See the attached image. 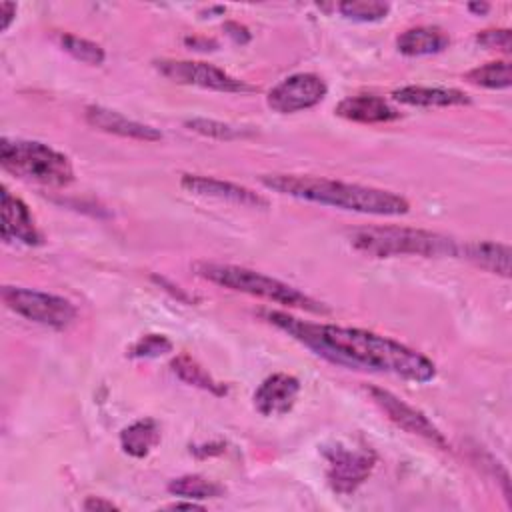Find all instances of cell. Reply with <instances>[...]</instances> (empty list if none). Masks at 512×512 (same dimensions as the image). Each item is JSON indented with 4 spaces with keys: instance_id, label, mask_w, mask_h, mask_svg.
<instances>
[{
    "instance_id": "1",
    "label": "cell",
    "mask_w": 512,
    "mask_h": 512,
    "mask_svg": "<svg viewBox=\"0 0 512 512\" xmlns=\"http://www.w3.org/2000/svg\"><path fill=\"white\" fill-rule=\"evenodd\" d=\"M262 316L332 364L354 370L388 372L412 382H428L436 376V366L430 358L392 338L360 328L316 324L280 310H266Z\"/></svg>"
},
{
    "instance_id": "2",
    "label": "cell",
    "mask_w": 512,
    "mask_h": 512,
    "mask_svg": "<svg viewBox=\"0 0 512 512\" xmlns=\"http://www.w3.org/2000/svg\"><path fill=\"white\" fill-rule=\"evenodd\" d=\"M260 182L274 192L298 200L316 202L360 214L402 216L410 210V202L404 196L374 186H360L302 174H264Z\"/></svg>"
},
{
    "instance_id": "3",
    "label": "cell",
    "mask_w": 512,
    "mask_h": 512,
    "mask_svg": "<svg viewBox=\"0 0 512 512\" xmlns=\"http://www.w3.org/2000/svg\"><path fill=\"white\" fill-rule=\"evenodd\" d=\"M192 268L200 278H204L216 286L228 288V290L244 292V294L258 296V298H264V300L288 306V308H300V310H306L312 314H328L330 312V308L324 302L314 300L312 296L300 292L298 288H294L278 278L266 276L262 272L244 268V266L220 264V262H194Z\"/></svg>"
},
{
    "instance_id": "4",
    "label": "cell",
    "mask_w": 512,
    "mask_h": 512,
    "mask_svg": "<svg viewBox=\"0 0 512 512\" xmlns=\"http://www.w3.org/2000/svg\"><path fill=\"white\" fill-rule=\"evenodd\" d=\"M350 244L368 256H458V242L438 232L406 226H364L350 232Z\"/></svg>"
},
{
    "instance_id": "5",
    "label": "cell",
    "mask_w": 512,
    "mask_h": 512,
    "mask_svg": "<svg viewBox=\"0 0 512 512\" xmlns=\"http://www.w3.org/2000/svg\"><path fill=\"white\" fill-rule=\"evenodd\" d=\"M0 164L6 172L44 186H66L74 180L68 156L38 140L2 138Z\"/></svg>"
},
{
    "instance_id": "6",
    "label": "cell",
    "mask_w": 512,
    "mask_h": 512,
    "mask_svg": "<svg viewBox=\"0 0 512 512\" xmlns=\"http://www.w3.org/2000/svg\"><path fill=\"white\" fill-rule=\"evenodd\" d=\"M2 300L12 312L24 316L30 322H36L54 330L68 328L78 316L76 306L68 298L42 292V290L4 286Z\"/></svg>"
},
{
    "instance_id": "7",
    "label": "cell",
    "mask_w": 512,
    "mask_h": 512,
    "mask_svg": "<svg viewBox=\"0 0 512 512\" xmlns=\"http://www.w3.org/2000/svg\"><path fill=\"white\" fill-rule=\"evenodd\" d=\"M154 68L166 76L172 82L188 84V86H200L216 92H252L256 90L252 84H246L244 80H238L224 72L222 68L198 62V60H172L162 58L154 62Z\"/></svg>"
},
{
    "instance_id": "8",
    "label": "cell",
    "mask_w": 512,
    "mask_h": 512,
    "mask_svg": "<svg viewBox=\"0 0 512 512\" xmlns=\"http://www.w3.org/2000/svg\"><path fill=\"white\" fill-rule=\"evenodd\" d=\"M326 480L336 494H352L376 466V454L368 448H346L334 444L324 450Z\"/></svg>"
},
{
    "instance_id": "9",
    "label": "cell",
    "mask_w": 512,
    "mask_h": 512,
    "mask_svg": "<svg viewBox=\"0 0 512 512\" xmlns=\"http://www.w3.org/2000/svg\"><path fill=\"white\" fill-rule=\"evenodd\" d=\"M326 82L312 72H298L278 82L266 96V104L278 114H294L308 110L324 100Z\"/></svg>"
},
{
    "instance_id": "10",
    "label": "cell",
    "mask_w": 512,
    "mask_h": 512,
    "mask_svg": "<svg viewBox=\"0 0 512 512\" xmlns=\"http://www.w3.org/2000/svg\"><path fill=\"white\" fill-rule=\"evenodd\" d=\"M368 394L372 396V400L384 410V414L398 426L402 428L404 432H410V434H416L432 444H436L438 448L446 450L448 448V442L444 438V434L432 424V420L416 410L414 406L406 404L402 398L394 396L392 392L384 390V388H378V386H368L366 388Z\"/></svg>"
},
{
    "instance_id": "11",
    "label": "cell",
    "mask_w": 512,
    "mask_h": 512,
    "mask_svg": "<svg viewBox=\"0 0 512 512\" xmlns=\"http://www.w3.org/2000/svg\"><path fill=\"white\" fill-rule=\"evenodd\" d=\"M180 186L196 196H208L216 200H226L238 206L246 208H268V198L260 196L258 192L212 176H200V174H182Z\"/></svg>"
},
{
    "instance_id": "12",
    "label": "cell",
    "mask_w": 512,
    "mask_h": 512,
    "mask_svg": "<svg viewBox=\"0 0 512 512\" xmlns=\"http://www.w3.org/2000/svg\"><path fill=\"white\" fill-rule=\"evenodd\" d=\"M300 380L292 374L276 372L260 382L252 400L262 416H284L296 404Z\"/></svg>"
},
{
    "instance_id": "13",
    "label": "cell",
    "mask_w": 512,
    "mask_h": 512,
    "mask_svg": "<svg viewBox=\"0 0 512 512\" xmlns=\"http://www.w3.org/2000/svg\"><path fill=\"white\" fill-rule=\"evenodd\" d=\"M2 238L26 246L42 244V234L34 222L30 208L8 188H2Z\"/></svg>"
},
{
    "instance_id": "14",
    "label": "cell",
    "mask_w": 512,
    "mask_h": 512,
    "mask_svg": "<svg viewBox=\"0 0 512 512\" xmlns=\"http://www.w3.org/2000/svg\"><path fill=\"white\" fill-rule=\"evenodd\" d=\"M86 122L102 132L116 134L122 138H132V140H142V142H158L162 140V132L150 124L136 122L116 110L104 108V106H86L84 110Z\"/></svg>"
},
{
    "instance_id": "15",
    "label": "cell",
    "mask_w": 512,
    "mask_h": 512,
    "mask_svg": "<svg viewBox=\"0 0 512 512\" xmlns=\"http://www.w3.org/2000/svg\"><path fill=\"white\" fill-rule=\"evenodd\" d=\"M334 112L340 118L360 124H384L400 118V112L388 100L374 94L346 96L336 104Z\"/></svg>"
},
{
    "instance_id": "16",
    "label": "cell",
    "mask_w": 512,
    "mask_h": 512,
    "mask_svg": "<svg viewBox=\"0 0 512 512\" xmlns=\"http://www.w3.org/2000/svg\"><path fill=\"white\" fill-rule=\"evenodd\" d=\"M392 98L400 104L418 108H446L470 104V96L462 90L442 86H402L392 92Z\"/></svg>"
},
{
    "instance_id": "17",
    "label": "cell",
    "mask_w": 512,
    "mask_h": 512,
    "mask_svg": "<svg viewBox=\"0 0 512 512\" xmlns=\"http://www.w3.org/2000/svg\"><path fill=\"white\" fill-rule=\"evenodd\" d=\"M458 254H462L466 260L476 264L478 268L504 276H510V246L494 240H476L466 242L458 246Z\"/></svg>"
},
{
    "instance_id": "18",
    "label": "cell",
    "mask_w": 512,
    "mask_h": 512,
    "mask_svg": "<svg viewBox=\"0 0 512 512\" xmlns=\"http://www.w3.org/2000/svg\"><path fill=\"white\" fill-rule=\"evenodd\" d=\"M448 44H450V36L440 26L408 28L396 38V48L406 56L438 54L446 50Z\"/></svg>"
},
{
    "instance_id": "19",
    "label": "cell",
    "mask_w": 512,
    "mask_h": 512,
    "mask_svg": "<svg viewBox=\"0 0 512 512\" xmlns=\"http://www.w3.org/2000/svg\"><path fill=\"white\" fill-rule=\"evenodd\" d=\"M160 442V426L154 418H140L120 432V446L132 458H146Z\"/></svg>"
},
{
    "instance_id": "20",
    "label": "cell",
    "mask_w": 512,
    "mask_h": 512,
    "mask_svg": "<svg viewBox=\"0 0 512 512\" xmlns=\"http://www.w3.org/2000/svg\"><path fill=\"white\" fill-rule=\"evenodd\" d=\"M170 368L172 372L186 384L190 386H196L200 390H206L214 396H224L228 390L224 384L216 382L194 358H190L188 354H180L176 356L172 362H170Z\"/></svg>"
},
{
    "instance_id": "21",
    "label": "cell",
    "mask_w": 512,
    "mask_h": 512,
    "mask_svg": "<svg viewBox=\"0 0 512 512\" xmlns=\"http://www.w3.org/2000/svg\"><path fill=\"white\" fill-rule=\"evenodd\" d=\"M166 488L172 496H180L186 500H208V498H218L224 494V488L218 482L208 480L200 474L178 476V478L170 480Z\"/></svg>"
},
{
    "instance_id": "22",
    "label": "cell",
    "mask_w": 512,
    "mask_h": 512,
    "mask_svg": "<svg viewBox=\"0 0 512 512\" xmlns=\"http://www.w3.org/2000/svg\"><path fill=\"white\" fill-rule=\"evenodd\" d=\"M464 80H468L474 86L490 88V90H502L512 84V72L508 60H494L486 62L482 66H476L464 74Z\"/></svg>"
},
{
    "instance_id": "23",
    "label": "cell",
    "mask_w": 512,
    "mask_h": 512,
    "mask_svg": "<svg viewBox=\"0 0 512 512\" xmlns=\"http://www.w3.org/2000/svg\"><path fill=\"white\" fill-rule=\"evenodd\" d=\"M58 42H60L64 52H68L72 58H76V60H80L84 64L100 66L104 62V58H106L104 48L100 44L88 40V38L64 32V34L58 36Z\"/></svg>"
},
{
    "instance_id": "24",
    "label": "cell",
    "mask_w": 512,
    "mask_h": 512,
    "mask_svg": "<svg viewBox=\"0 0 512 512\" xmlns=\"http://www.w3.org/2000/svg\"><path fill=\"white\" fill-rule=\"evenodd\" d=\"M338 12L356 22H378L388 16L390 4L386 2H372V0H346L338 4Z\"/></svg>"
},
{
    "instance_id": "25",
    "label": "cell",
    "mask_w": 512,
    "mask_h": 512,
    "mask_svg": "<svg viewBox=\"0 0 512 512\" xmlns=\"http://www.w3.org/2000/svg\"><path fill=\"white\" fill-rule=\"evenodd\" d=\"M186 126L202 136L216 138V140H236V138L250 134L242 128H236V126H230V124H224L218 120H206V118H190V120H186Z\"/></svg>"
},
{
    "instance_id": "26",
    "label": "cell",
    "mask_w": 512,
    "mask_h": 512,
    "mask_svg": "<svg viewBox=\"0 0 512 512\" xmlns=\"http://www.w3.org/2000/svg\"><path fill=\"white\" fill-rule=\"evenodd\" d=\"M170 350H172V342L164 334H146L130 346L128 356L130 358H158Z\"/></svg>"
},
{
    "instance_id": "27",
    "label": "cell",
    "mask_w": 512,
    "mask_h": 512,
    "mask_svg": "<svg viewBox=\"0 0 512 512\" xmlns=\"http://www.w3.org/2000/svg\"><path fill=\"white\" fill-rule=\"evenodd\" d=\"M476 42L488 50L510 52L512 48V32L508 28H492L476 34Z\"/></svg>"
},
{
    "instance_id": "28",
    "label": "cell",
    "mask_w": 512,
    "mask_h": 512,
    "mask_svg": "<svg viewBox=\"0 0 512 512\" xmlns=\"http://www.w3.org/2000/svg\"><path fill=\"white\" fill-rule=\"evenodd\" d=\"M224 30H226V34H228L234 42H238V44L250 42V32H248V28L242 26L240 22H226V24H224Z\"/></svg>"
},
{
    "instance_id": "29",
    "label": "cell",
    "mask_w": 512,
    "mask_h": 512,
    "mask_svg": "<svg viewBox=\"0 0 512 512\" xmlns=\"http://www.w3.org/2000/svg\"><path fill=\"white\" fill-rule=\"evenodd\" d=\"M82 508L88 510V512H100V510L110 512V510H118L116 504H112L110 500H104V498H100V496H88V498L84 500Z\"/></svg>"
},
{
    "instance_id": "30",
    "label": "cell",
    "mask_w": 512,
    "mask_h": 512,
    "mask_svg": "<svg viewBox=\"0 0 512 512\" xmlns=\"http://www.w3.org/2000/svg\"><path fill=\"white\" fill-rule=\"evenodd\" d=\"M184 44L192 46L194 50H214L218 46L216 40H212V38H198V36L184 38Z\"/></svg>"
},
{
    "instance_id": "31",
    "label": "cell",
    "mask_w": 512,
    "mask_h": 512,
    "mask_svg": "<svg viewBox=\"0 0 512 512\" xmlns=\"http://www.w3.org/2000/svg\"><path fill=\"white\" fill-rule=\"evenodd\" d=\"M0 16H2V30H8L10 28V24H12V20H14V16H16V4H12V2H2L0 4Z\"/></svg>"
},
{
    "instance_id": "32",
    "label": "cell",
    "mask_w": 512,
    "mask_h": 512,
    "mask_svg": "<svg viewBox=\"0 0 512 512\" xmlns=\"http://www.w3.org/2000/svg\"><path fill=\"white\" fill-rule=\"evenodd\" d=\"M468 10L474 14H486L490 10V4L488 2H470Z\"/></svg>"
},
{
    "instance_id": "33",
    "label": "cell",
    "mask_w": 512,
    "mask_h": 512,
    "mask_svg": "<svg viewBox=\"0 0 512 512\" xmlns=\"http://www.w3.org/2000/svg\"><path fill=\"white\" fill-rule=\"evenodd\" d=\"M168 508H174V510H180V508H186V510H202L200 504H196L194 500H188V502H176V504H170Z\"/></svg>"
}]
</instances>
